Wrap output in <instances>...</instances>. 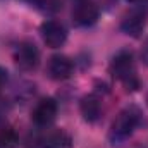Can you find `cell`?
Segmentation results:
<instances>
[{
	"label": "cell",
	"mask_w": 148,
	"mask_h": 148,
	"mask_svg": "<svg viewBox=\"0 0 148 148\" xmlns=\"http://www.w3.org/2000/svg\"><path fill=\"white\" fill-rule=\"evenodd\" d=\"M110 74L114 79L121 81L127 90H136L140 86L136 67H134V59L129 50H119L110 60Z\"/></svg>",
	"instance_id": "2"
},
{
	"label": "cell",
	"mask_w": 148,
	"mask_h": 148,
	"mask_svg": "<svg viewBox=\"0 0 148 148\" xmlns=\"http://www.w3.org/2000/svg\"><path fill=\"white\" fill-rule=\"evenodd\" d=\"M71 147H73V140L62 129L48 133L47 138H43V141H41V148H71Z\"/></svg>",
	"instance_id": "10"
},
{
	"label": "cell",
	"mask_w": 148,
	"mask_h": 148,
	"mask_svg": "<svg viewBox=\"0 0 148 148\" xmlns=\"http://www.w3.org/2000/svg\"><path fill=\"white\" fill-rule=\"evenodd\" d=\"M7 79H9V73H7V69L0 66V90H2L3 86H5V83H7Z\"/></svg>",
	"instance_id": "12"
},
{
	"label": "cell",
	"mask_w": 148,
	"mask_h": 148,
	"mask_svg": "<svg viewBox=\"0 0 148 148\" xmlns=\"http://www.w3.org/2000/svg\"><path fill=\"white\" fill-rule=\"evenodd\" d=\"M57 117V102L53 98H43L38 102V105L35 107V110L31 114L33 122L40 126V127H47L50 126Z\"/></svg>",
	"instance_id": "7"
},
{
	"label": "cell",
	"mask_w": 148,
	"mask_h": 148,
	"mask_svg": "<svg viewBox=\"0 0 148 148\" xmlns=\"http://www.w3.org/2000/svg\"><path fill=\"white\" fill-rule=\"evenodd\" d=\"M140 121H141V110L136 105H129L119 112L112 122L110 131H109V141L112 147L122 145L134 133Z\"/></svg>",
	"instance_id": "1"
},
{
	"label": "cell",
	"mask_w": 148,
	"mask_h": 148,
	"mask_svg": "<svg viewBox=\"0 0 148 148\" xmlns=\"http://www.w3.org/2000/svg\"><path fill=\"white\" fill-rule=\"evenodd\" d=\"M79 109H81V114H83L84 121L95 122V121L100 117L102 105H100V100H98L95 95H86V97H83V100H81V103H79Z\"/></svg>",
	"instance_id": "9"
},
{
	"label": "cell",
	"mask_w": 148,
	"mask_h": 148,
	"mask_svg": "<svg viewBox=\"0 0 148 148\" xmlns=\"http://www.w3.org/2000/svg\"><path fill=\"white\" fill-rule=\"evenodd\" d=\"M141 59L145 60V64L148 66V40L145 43V47H143V50H141Z\"/></svg>",
	"instance_id": "13"
},
{
	"label": "cell",
	"mask_w": 148,
	"mask_h": 148,
	"mask_svg": "<svg viewBox=\"0 0 148 148\" xmlns=\"http://www.w3.org/2000/svg\"><path fill=\"white\" fill-rule=\"evenodd\" d=\"M48 76L55 81H64L67 77H71V74L74 71L73 60L66 55H52L47 66Z\"/></svg>",
	"instance_id": "8"
},
{
	"label": "cell",
	"mask_w": 148,
	"mask_h": 148,
	"mask_svg": "<svg viewBox=\"0 0 148 148\" xmlns=\"http://www.w3.org/2000/svg\"><path fill=\"white\" fill-rule=\"evenodd\" d=\"M40 33H41V38H43L45 45L50 47V48H60L66 43V40H67L66 28L60 23H57V21H45V23H41Z\"/></svg>",
	"instance_id": "6"
},
{
	"label": "cell",
	"mask_w": 148,
	"mask_h": 148,
	"mask_svg": "<svg viewBox=\"0 0 148 148\" xmlns=\"http://www.w3.org/2000/svg\"><path fill=\"white\" fill-rule=\"evenodd\" d=\"M19 143L17 133L10 127H5L0 131V148H16Z\"/></svg>",
	"instance_id": "11"
},
{
	"label": "cell",
	"mask_w": 148,
	"mask_h": 148,
	"mask_svg": "<svg viewBox=\"0 0 148 148\" xmlns=\"http://www.w3.org/2000/svg\"><path fill=\"white\" fill-rule=\"evenodd\" d=\"M147 21H148V10L145 7H133L129 12L124 14L122 21H121V31L127 36H133V38H138L145 26H147Z\"/></svg>",
	"instance_id": "3"
},
{
	"label": "cell",
	"mask_w": 148,
	"mask_h": 148,
	"mask_svg": "<svg viewBox=\"0 0 148 148\" xmlns=\"http://www.w3.org/2000/svg\"><path fill=\"white\" fill-rule=\"evenodd\" d=\"M100 9L93 0H77L73 7V23L79 28H86L97 23Z\"/></svg>",
	"instance_id": "4"
},
{
	"label": "cell",
	"mask_w": 148,
	"mask_h": 148,
	"mask_svg": "<svg viewBox=\"0 0 148 148\" xmlns=\"http://www.w3.org/2000/svg\"><path fill=\"white\" fill-rule=\"evenodd\" d=\"M14 62L23 71H33L36 69L40 62V52L31 41H21L14 50Z\"/></svg>",
	"instance_id": "5"
}]
</instances>
